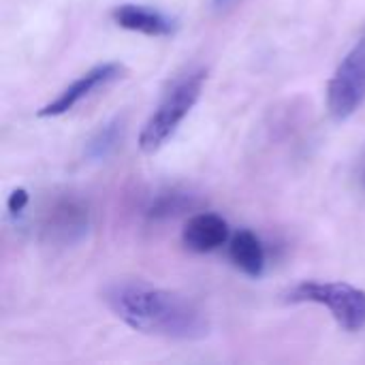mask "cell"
Masks as SVG:
<instances>
[{"instance_id": "3", "label": "cell", "mask_w": 365, "mask_h": 365, "mask_svg": "<svg viewBox=\"0 0 365 365\" xmlns=\"http://www.w3.org/2000/svg\"><path fill=\"white\" fill-rule=\"evenodd\" d=\"M289 304H314L329 310L334 321L349 334L365 329V291L349 282L304 280L287 291Z\"/></svg>"}, {"instance_id": "8", "label": "cell", "mask_w": 365, "mask_h": 365, "mask_svg": "<svg viewBox=\"0 0 365 365\" xmlns=\"http://www.w3.org/2000/svg\"><path fill=\"white\" fill-rule=\"evenodd\" d=\"M231 240L229 225L222 216L214 212H199L190 216L182 231V242L188 250L197 255H207L218 250Z\"/></svg>"}, {"instance_id": "13", "label": "cell", "mask_w": 365, "mask_h": 365, "mask_svg": "<svg viewBox=\"0 0 365 365\" xmlns=\"http://www.w3.org/2000/svg\"><path fill=\"white\" fill-rule=\"evenodd\" d=\"M233 0H212V4L216 6V9H225V6H229Z\"/></svg>"}, {"instance_id": "11", "label": "cell", "mask_w": 365, "mask_h": 365, "mask_svg": "<svg viewBox=\"0 0 365 365\" xmlns=\"http://www.w3.org/2000/svg\"><path fill=\"white\" fill-rule=\"evenodd\" d=\"M195 207V199L192 195L184 192V190H178V188H169V190H163L158 192L145 207V216L148 220H154V222H163V220H169V218H175L188 210Z\"/></svg>"}, {"instance_id": "12", "label": "cell", "mask_w": 365, "mask_h": 365, "mask_svg": "<svg viewBox=\"0 0 365 365\" xmlns=\"http://www.w3.org/2000/svg\"><path fill=\"white\" fill-rule=\"evenodd\" d=\"M30 203V195L26 188H15L11 195H9V201H6V210L11 216H19Z\"/></svg>"}, {"instance_id": "7", "label": "cell", "mask_w": 365, "mask_h": 365, "mask_svg": "<svg viewBox=\"0 0 365 365\" xmlns=\"http://www.w3.org/2000/svg\"><path fill=\"white\" fill-rule=\"evenodd\" d=\"M111 19L115 26L145 36H171L178 28V21L165 11L137 2H124L113 6Z\"/></svg>"}, {"instance_id": "14", "label": "cell", "mask_w": 365, "mask_h": 365, "mask_svg": "<svg viewBox=\"0 0 365 365\" xmlns=\"http://www.w3.org/2000/svg\"><path fill=\"white\" fill-rule=\"evenodd\" d=\"M364 184H365V167H364Z\"/></svg>"}, {"instance_id": "6", "label": "cell", "mask_w": 365, "mask_h": 365, "mask_svg": "<svg viewBox=\"0 0 365 365\" xmlns=\"http://www.w3.org/2000/svg\"><path fill=\"white\" fill-rule=\"evenodd\" d=\"M126 73L124 64L120 62H103L92 66L90 71H86L83 75H79L73 83H68L53 101H49L47 105H43L36 115L38 118H58L68 113L71 109H75L83 98H88L92 92L118 81L122 75Z\"/></svg>"}, {"instance_id": "1", "label": "cell", "mask_w": 365, "mask_h": 365, "mask_svg": "<svg viewBox=\"0 0 365 365\" xmlns=\"http://www.w3.org/2000/svg\"><path fill=\"white\" fill-rule=\"evenodd\" d=\"M107 308L130 329L175 342L210 336V319L186 295L141 280L111 282L103 291Z\"/></svg>"}, {"instance_id": "4", "label": "cell", "mask_w": 365, "mask_h": 365, "mask_svg": "<svg viewBox=\"0 0 365 365\" xmlns=\"http://www.w3.org/2000/svg\"><path fill=\"white\" fill-rule=\"evenodd\" d=\"M365 105V32L336 66L327 83V109L336 122L353 118Z\"/></svg>"}, {"instance_id": "2", "label": "cell", "mask_w": 365, "mask_h": 365, "mask_svg": "<svg viewBox=\"0 0 365 365\" xmlns=\"http://www.w3.org/2000/svg\"><path fill=\"white\" fill-rule=\"evenodd\" d=\"M207 81V71L197 66L178 75L165 90L160 103L143 124L139 133V150L143 154H156L180 128L184 118L192 111L203 94Z\"/></svg>"}, {"instance_id": "5", "label": "cell", "mask_w": 365, "mask_h": 365, "mask_svg": "<svg viewBox=\"0 0 365 365\" xmlns=\"http://www.w3.org/2000/svg\"><path fill=\"white\" fill-rule=\"evenodd\" d=\"M90 231V210L75 195L51 199L38 218V233L45 242L58 246H75Z\"/></svg>"}, {"instance_id": "10", "label": "cell", "mask_w": 365, "mask_h": 365, "mask_svg": "<svg viewBox=\"0 0 365 365\" xmlns=\"http://www.w3.org/2000/svg\"><path fill=\"white\" fill-rule=\"evenodd\" d=\"M124 133H126V120H124V115H115V118L107 120L88 139L86 152H83L86 158L90 163H103V160H107L122 145Z\"/></svg>"}, {"instance_id": "9", "label": "cell", "mask_w": 365, "mask_h": 365, "mask_svg": "<svg viewBox=\"0 0 365 365\" xmlns=\"http://www.w3.org/2000/svg\"><path fill=\"white\" fill-rule=\"evenodd\" d=\"M229 257L240 272L250 278H261L265 272V248L259 235L250 229H240L229 240Z\"/></svg>"}]
</instances>
